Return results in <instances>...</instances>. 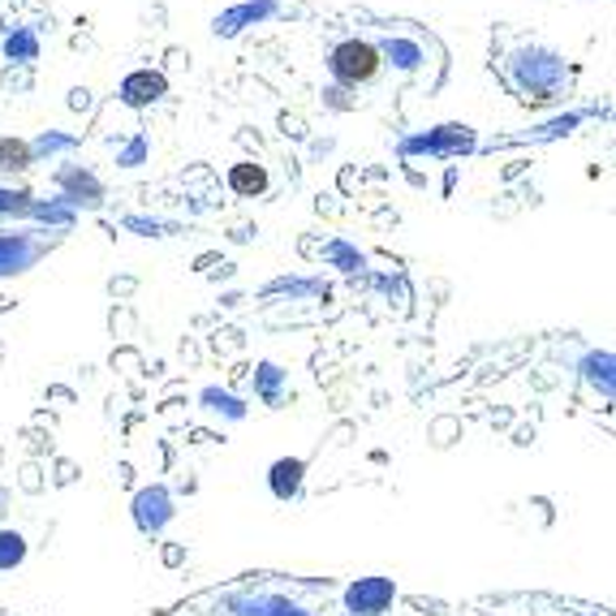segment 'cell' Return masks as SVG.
Masks as SVG:
<instances>
[{"label": "cell", "instance_id": "cell-6", "mask_svg": "<svg viewBox=\"0 0 616 616\" xmlns=\"http://www.w3.org/2000/svg\"><path fill=\"white\" fill-rule=\"evenodd\" d=\"M298 483H302V461H280V466L271 470V487H276L280 500H289V496L298 492Z\"/></svg>", "mask_w": 616, "mask_h": 616}, {"label": "cell", "instance_id": "cell-3", "mask_svg": "<svg viewBox=\"0 0 616 616\" xmlns=\"http://www.w3.org/2000/svg\"><path fill=\"white\" fill-rule=\"evenodd\" d=\"M225 608L233 616H315L289 595H229Z\"/></svg>", "mask_w": 616, "mask_h": 616}, {"label": "cell", "instance_id": "cell-1", "mask_svg": "<svg viewBox=\"0 0 616 616\" xmlns=\"http://www.w3.org/2000/svg\"><path fill=\"white\" fill-rule=\"evenodd\" d=\"M392 600H397L392 578H358V582L346 587L341 608H346V616H388Z\"/></svg>", "mask_w": 616, "mask_h": 616}, {"label": "cell", "instance_id": "cell-7", "mask_svg": "<svg viewBox=\"0 0 616 616\" xmlns=\"http://www.w3.org/2000/svg\"><path fill=\"white\" fill-rule=\"evenodd\" d=\"M264 185H267L264 169H238L233 173V190H264Z\"/></svg>", "mask_w": 616, "mask_h": 616}, {"label": "cell", "instance_id": "cell-4", "mask_svg": "<svg viewBox=\"0 0 616 616\" xmlns=\"http://www.w3.org/2000/svg\"><path fill=\"white\" fill-rule=\"evenodd\" d=\"M134 518H138V527L147 530V534H160V530L169 527V518H173V500H169V492H160V487L143 492L138 505H134Z\"/></svg>", "mask_w": 616, "mask_h": 616}, {"label": "cell", "instance_id": "cell-5", "mask_svg": "<svg viewBox=\"0 0 616 616\" xmlns=\"http://www.w3.org/2000/svg\"><path fill=\"white\" fill-rule=\"evenodd\" d=\"M26 560V539L17 530H0V573H13Z\"/></svg>", "mask_w": 616, "mask_h": 616}, {"label": "cell", "instance_id": "cell-2", "mask_svg": "<svg viewBox=\"0 0 616 616\" xmlns=\"http://www.w3.org/2000/svg\"><path fill=\"white\" fill-rule=\"evenodd\" d=\"M333 70L346 83H371L379 74V52L371 44H362V39H350V44H341L333 52Z\"/></svg>", "mask_w": 616, "mask_h": 616}]
</instances>
